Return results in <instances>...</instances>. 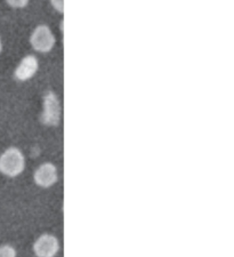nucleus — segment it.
<instances>
[{
  "mask_svg": "<svg viewBox=\"0 0 234 257\" xmlns=\"http://www.w3.org/2000/svg\"><path fill=\"white\" fill-rule=\"evenodd\" d=\"M0 257H16V250L10 244L0 246Z\"/></svg>",
  "mask_w": 234,
  "mask_h": 257,
  "instance_id": "7",
  "label": "nucleus"
},
{
  "mask_svg": "<svg viewBox=\"0 0 234 257\" xmlns=\"http://www.w3.org/2000/svg\"><path fill=\"white\" fill-rule=\"evenodd\" d=\"M61 118L60 102L56 95L48 92L44 97V112L41 114V122L47 126H57Z\"/></svg>",
  "mask_w": 234,
  "mask_h": 257,
  "instance_id": "2",
  "label": "nucleus"
},
{
  "mask_svg": "<svg viewBox=\"0 0 234 257\" xmlns=\"http://www.w3.org/2000/svg\"><path fill=\"white\" fill-rule=\"evenodd\" d=\"M55 44V38L48 27L40 26L32 33L31 45L36 51L47 53L53 48Z\"/></svg>",
  "mask_w": 234,
  "mask_h": 257,
  "instance_id": "4",
  "label": "nucleus"
},
{
  "mask_svg": "<svg viewBox=\"0 0 234 257\" xmlns=\"http://www.w3.org/2000/svg\"><path fill=\"white\" fill-rule=\"evenodd\" d=\"M26 159L19 149L11 148L0 156V173L8 177H16L24 171Z\"/></svg>",
  "mask_w": 234,
  "mask_h": 257,
  "instance_id": "1",
  "label": "nucleus"
},
{
  "mask_svg": "<svg viewBox=\"0 0 234 257\" xmlns=\"http://www.w3.org/2000/svg\"><path fill=\"white\" fill-rule=\"evenodd\" d=\"M35 182L40 188H51L57 182V169L52 164H44L35 172Z\"/></svg>",
  "mask_w": 234,
  "mask_h": 257,
  "instance_id": "5",
  "label": "nucleus"
},
{
  "mask_svg": "<svg viewBox=\"0 0 234 257\" xmlns=\"http://www.w3.org/2000/svg\"><path fill=\"white\" fill-rule=\"evenodd\" d=\"M0 52H2V41H0Z\"/></svg>",
  "mask_w": 234,
  "mask_h": 257,
  "instance_id": "10",
  "label": "nucleus"
},
{
  "mask_svg": "<svg viewBox=\"0 0 234 257\" xmlns=\"http://www.w3.org/2000/svg\"><path fill=\"white\" fill-rule=\"evenodd\" d=\"M38 70V61L35 56H27L15 71V77L19 80H28L37 72Z\"/></svg>",
  "mask_w": 234,
  "mask_h": 257,
  "instance_id": "6",
  "label": "nucleus"
},
{
  "mask_svg": "<svg viewBox=\"0 0 234 257\" xmlns=\"http://www.w3.org/2000/svg\"><path fill=\"white\" fill-rule=\"evenodd\" d=\"M58 249H60L58 240L48 233L40 235L33 244V251L37 257H54L57 254Z\"/></svg>",
  "mask_w": 234,
  "mask_h": 257,
  "instance_id": "3",
  "label": "nucleus"
},
{
  "mask_svg": "<svg viewBox=\"0 0 234 257\" xmlns=\"http://www.w3.org/2000/svg\"><path fill=\"white\" fill-rule=\"evenodd\" d=\"M6 2L10 4L12 7L21 8V7L27 6V4H28L29 0H6Z\"/></svg>",
  "mask_w": 234,
  "mask_h": 257,
  "instance_id": "8",
  "label": "nucleus"
},
{
  "mask_svg": "<svg viewBox=\"0 0 234 257\" xmlns=\"http://www.w3.org/2000/svg\"><path fill=\"white\" fill-rule=\"evenodd\" d=\"M52 4L58 12H64V0H52Z\"/></svg>",
  "mask_w": 234,
  "mask_h": 257,
  "instance_id": "9",
  "label": "nucleus"
}]
</instances>
